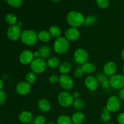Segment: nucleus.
<instances>
[{
    "instance_id": "5701e85b",
    "label": "nucleus",
    "mask_w": 124,
    "mask_h": 124,
    "mask_svg": "<svg viewBox=\"0 0 124 124\" xmlns=\"http://www.w3.org/2000/svg\"><path fill=\"white\" fill-rule=\"evenodd\" d=\"M47 64L51 69H56L60 65V61L56 57H52L48 59Z\"/></svg>"
},
{
    "instance_id": "de8ad7c7",
    "label": "nucleus",
    "mask_w": 124,
    "mask_h": 124,
    "mask_svg": "<svg viewBox=\"0 0 124 124\" xmlns=\"http://www.w3.org/2000/svg\"><path fill=\"white\" fill-rule=\"evenodd\" d=\"M122 71H123V73L124 74V65L123 67V69H122Z\"/></svg>"
},
{
    "instance_id": "e433bc0d",
    "label": "nucleus",
    "mask_w": 124,
    "mask_h": 124,
    "mask_svg": "<svg viewBox=\"0 0 124 124\" xmlns=\"http://www.w3.org/2000/svg\"><path fill=\"white\" fill-rule=\"evenodd\" d=\"M84 71L82 70V69H78L74 72V76L77 78H81L84 75Z\"/></svg>"
},
{
    "instance_id": "72a5a7b5",
    "label": "nucleus",
    "mask_w": 124,
    "mask_h": 124,
    "mask_svg": "<svg viewBox=\"0 0 124 124\" xmlns=\"http://www.w3.org/2000/svg\"><path fill=\"white\" fill-rule=\"evenodd\" d=\"M7 99V95L4 91L0 90V105H2L6 102Z\"/></svg>"
},
{
    "instance_id": "ea45409f",
    "label": "nucleus",
    "mask_w": 124,
    "mask_h": 124,
    "mask_svg": "<svg viewBox=\"0 0 124 124\" xmlns=\"http://www.w3.org/2000/svg\"><path fill=\"white\" fill-rule=\"evenodd\" d=\"M119 98L120 99L124 100V87L121 88L119 92Z\"/></svg>"
},
{
    "instance_id": "7ed1b4c3",
    "label": "nucleus",
    "mask_w": 124,
    "mask_h": 124,
    "mask_svg": "<svg viewBox=\"0 0 124 124\" xmlns=\"http://www.w3.org/2000/svg\"><path fill=\"white\" fill-rule=\"evenodd\" d=\"M53 50L58 54H64L70 47L69 41L64 36L56 38L53 43Z\"/></svg>"
},
{
    "instance_id": "bb28decb",
    "label": "nucleus",
    "mask_w": 124,
    "mask_h": 124,
    "mask_svg": "<svg viewBox=\"0 0 124 124\" xmlns=\"http://www.w3.org/2000/svg\"><path fill=\"white\" fill-rule=\"evenodd\" d=\"M5 20H6V23L9 24L10 25H13L16 24L18 19H17V17L15 15H14L13 13H8L6 16Z\"/></svg>"
},
{
    "instance_id": "4468645a",
    "label": "nucleus",
    "mask_w": 124,
    "mask_h": 124,
    "mask_svg": "<svg viewBox=\"0 0 124 124\" xmlns=\"http://www.w3.org/2000/svg\"><path fill=\"white\" fill-rule=\"evenodd\" d=\"M117 65L113 61H108L104 65L103 70L107 76H112L115 75L117 71Z\"/></svg>"
},
{
    "instance_id": "393cba45",
    "label": "nucleus",
    "mask_w": 124,
    "mask_h": 124,
    "mask_svg": "<svg viewBox=\"0 0 124 124\" xmlns=\"http://www.w3.org/2000/svg\"><path fill=\"white\" fill-rule=\"evenodd\" d=\"M51 36H53L54 38H59L60 37L61 33V29H59V27L56 26V25H53L50 27L49 30H48Z\"/></svg>"
},
{
    "instance_id": "ddd939ff",
    "label": "nucleus",
    "mask_w": 124,
    "mask_h": 124,
    "mask_svg": "<svg viewBox=\"0 0 124 124\" xmlns=\"http://www.w3.org/2000/svg\"><path fill=\"white\" fill-rule=\"evenodd\" d=\"M80 32L77 28L70 27L65 32V37L69 41H75L79 39Z\"/></svg>"
},
{
    "instance_id": "a19ab883",
    "label": "nucleus",
    "mask_w": 124,
    "mask_h": 124,
    "mask_svg": "<svg viewBox=\"0 0 124 124\" xmlns=\"http://www.w3.org/2000/svg\"><path fill=\"white\" fill-rule=\"evenodd\" d=\"M71 95H72L73 98L74 99H77V98H79V93L78 92H74L73 93L71 94Z\"/></svg>"
},
{
    "instance_id": "9b49d317",
    "label": "nucleus",
    "mask_w": 124,
    "mask_h": 124,
    "mask_svg": "<svg viewBox=\"0 0 124 124\" xmlns=\"http://www.w3.org/2000/svg\"><path fill=\"white\" fill-rule=\"evenodd\" d=\"M35 59L33 56V52L29 50H25L21 53L19 59L20 62L23 65H28L31 64Z\"/></svg>"
},
{
    "instance_id": "412c9836",
    "label": "nucleus",
    "mask_w": 124,
    "mask_h": 124,
    "mask_svg": "<svg viewBox=\"0 0 124 124\" xmlns=\"http://www.w3.org/2000/svg\"><path fill=\"white\" fill-rule=\"evenodd\" d=\"M39 52L40 53L41 58L42 59H46L49 57L51 53V49L48 46H42L40 47L39 49Z\"/></svg>"
},
{
    "instance_id": "1a4fd4ad",
    "label": "nucleus",
    "mask_w": 124,
    "mask_h": 124,
    "mask_svg": "<svg viewBox=\"0 0 124 124\" xmlns=\"http://www.w3.org/2000/svg\"><path fill=\"white\" fill-rule=\"evenodd\" d=\"M111 87L115 89H121L124 87V76L122 75H114L109 79Z\"/></svg>"
},
{
    "instance_id": "a878e982",
    "label": "nucleus",
    "mask_w": 124,
    "mask_h": 124,
    "mask_svg": "<svg viewBox=\"0 0 124 124\" xmlns=\"http://www.w3.org/2000/svg\"><path fill=\"white\" fill-rule=\"evenodd\" d=\"M110 113L111 112H110L107 110L106 107H105L104 108V110H103V112L102 113L101 116V121L103 122H104V123H107V122H108L110 121V120L111 118V115Z\"/></svg>"
},
{
    "instance_id": "423d86ee",
    "label": "nucleus",
    "mask_w": 124,
    "mask_h": 124,
    "mask_svg": "<svg viewBox=\"0 0 124 124\" xmlns=\"http://www.w3.org/2000/svg\"><path fill=\"white\" fill-rule=\"evenodd\" d=\"M121 101L119 97L111 96L108 99L106 108L110 112H116L121 108Z\"/></svg>"
},
{
    "instance_id": "4be33fe9",
    "label": "nucleus",
    "mask_w": 124,
    "mask_h": 124,
    "mask_svg": "<svg viewBox=\"0 0 124 124\" xmlns=\"http://www.w3.org/2000/svg\"><path fill=\"white\" fill-rule=\"evenodd\" d=\"M38 39L43 42H47L50 39L51 35L49 31L46 30H42L38 33Z\"/></svg>"
},
{
    "instance_id": "8fccbe9b",
    "label": "nucleus",
    "mask_w": 124,
    "mask_h": 124,
    "mask_svg": "<svg viewBox=\"0 0 124 124\" xmlns=\"http://www.w3.org/2000/svg\"><path fill=\"white\" fill-rule=\"evenodd\" d=\"M105 124H112V123H106Z\"/></svg>"
},
{
    "instance_id": "c85d7f7f",
    "label": "nucleus",
    "mask_w": 124,
    "mask_h": 124,
    "mask_svg": "<svg viewBox=\"0 0 124 124\" xmlns=\"http://www.w3.org/2000/svg\"><path fill=\"white\" fill-rule=\"evenodd\" d=\"M73 105L74 108L76 110H80L83 108L85 105V104L82 99H79V98H77V99H74Z\"/></svg>"
},
{
    "instance_id": "c9c22d12",
    "label": "nucleus",
    "mask_w": 124,
    "mask_h": 124,
    "mask_svg": "<svg viewBox=\"0 0 124 124\" xmlns=\"http://www.w3.org/2000/svg\"><path fill=\"white\" fill-rule=\"evenodd\" d=\"M59 77H58L56 75H52L50 76L49 77V81L50 83L52 84H56L58 82H59Z\"/></svg>"
},
{
    "instance_id": "58836bf2",
    "label": "nucleus",
    "mask_w": 124,
    "mask_h": 124,
    "mask_svg": "<svg viewBox=\"0 0 124 124\" xmlns=\"http://www.w3.org/2000/svg\"><path fill=\"white\" fill-rule=\"evenodd\" d=\"M101 85L103 88H105V89H106V88H108L109 87L111 86L110 85V81H109L108 80H107V81H104L103 82H102Z\"/></svg>"
},
{
    "instance_id": "0eeeda50",
    "label": "nucleus",
    "mask_w": 124,
    "mask_h": 124,
    "mask_svg": "<svg viewBox=\"0 0 124 124\" xmlns=\"http://www.w3.org/2000/svg\"><path fill=\"white\" fill-rule=\"evenodd\" d=\"M20 27L19 25H10L8 28L7 31V35L10 40L13 41H17L21 38V35Z\"/></svg>"
},
{
    "instance_id": "a18cd8bd",
    "label": "nucleus",
    "mask_w": 124,
    "mask_h": 124,
    "mask_svg": "<svg viewBox=\"0 0 124 124\" xmlns=\"http://www.w3.org/2000/svg\"><path fill=\"white\" fill-rule=\"evenodd\" d=\"M121 56H122V58L123 59V60L124 61V48L123 49V50H122V53H121Z\"/></svg>"
},
{
    "instance_id": "f257e3e1",
    "label": "nucleus",
    "mask_w": 124,
    "mask_h": 124,
    "mask_svg": "<svg viewBox=\"0 0 124 124\" xmlns=\"http://www.w3.org/2000/svg\"><path fill=\"white\" fill-rule=\"evenodd\" d=\"M84 19L83 15L76 10L70 11L67 16V21L71 27L78 28L83 25Z\"/></svg>"
},
{
    "instance_id": "b1692460",
    "label": "nucleus",
    "mask_w": 124,
    "mask_h": 124,
    "mask_svg": "<svg viewBox=\"0 0 124 124\" xmlns=\"http://www.w3.org/2000/svg\"><path fill=\"white\" fill-rule=\"evenodd\" d=\"M72 120L67 115H62L58 117L56 121L57 124H72Z\"/></svg>"
},
{
    "instance_id": "c03bdc74",
    "label": "nucleus",
    "mask_w": 124,
    "mask_h": 124,
    "mask_svg": "<svg viewBox=\"0 0 124 124\" xmlns=\"http://www.w3.org/2000/svg\"><path fill=\"white\" fill-rule=\"evenodd\" d=\"M2 79L4 80H6L8 79V75H2Z\"/></svg>"
},
{
    "instance_id": "37998d69",
    "label": "nucleus",
    "mask_w": 124,
    "mask_h": 124,
    "mask_svg": "<svg viewBox=\"0 0 124 124\" xmlns=\"http://www.w3.org/2000/svg\"><path fill=\"white\" fill-rule=\"evenodd\" d=\"M3 86H4L3 81H2V79H0V90L2 89V87H3Z\"/></svg>"
},
{
    "instance_id": "f3484780",
    "label": "nucleus",
    "mask_w": 124,
    "mask_h": 124,
    "mask_svg": "<svg viewBox=\"0 0 124 124\" xmlns=\"http://www.w3.org/2000/svg\"><path fill=\"white\" fill-rule=\"evenodd\" d=\"M38 108L42 112H47L50 110V104L49 101L46 99H41L39 101Z\"/></svg>"
},
{
    "instance_id": "6ab92c4d",
    "label": "nucleus",
    "mask_w": 124,
    "mask_h": 124,
    "mask_svg": "<svg viewBox=\"0 0 124 124\" xmlns=\"http://www.w3.org/2000/svg\"><path fill=\"white\" fill-rule=\"evenodd\" d=\"M81 69L83 70L84 73H94L96 70V65H94L93 63L87 62L82 64V68H81Z\"/></svg>"
},
{
    "instance_id": "aec40b11",
    "label": "nucleus",
    "mask_w": 124,
    "mask_h": 124,
    "mask_svg": "<svg viewBox=\"0 0 124 124\" xmlns=\"http://www.w3.org/2000/svg\"><path fill=\"white\" fill-rule=\"evenodd\" d=\"M71 64L67 61L63 62L59 67V71L61 73H62V75H67L71 71Z\"/></svg>"
},
{
    "instance_id": "f704fd0d",
    "label": "nucleus",
    "mask_w": 124,
    "mask_h": 124,
    "mask_svg": "<svg viewBox=\"0 0 124 124\" xmlns=\"http://www.w3.org/2000/svg\"><path fill=\"white\" fill-rule=\"evenodd\" d=\"M96 79H97V80L98 81V82H101V83L103 82L104 81L108 80L107 77V76L104 73V74L103 73L98 74V75H97V76H96Z\"/></svg>"
},
{
    "instance_id": "09e8293b",
    "label": "nucleus",
    "mask_w": 124,
    "mask_h": 124,
    "mask_svg": "<svg viewBox=\"0 0 124 124\" xmlns=\"http://www.w3.org/2000/svg\"><path fill=\"white\" fill-rule=\"evenodd\" d=\"M53 1H61V0H53Z\"/></svg>"
},
{
    "instance_id": "cd10ccee",
    "label": "nucleus",
    "mask_w": 124,
    "mask_h": 124,
    "mask_svg": "<svg viewBox=\"0 0 124 124\" xmlns=\"http://www.w3.org/2000/svg\"><path fill=\"white\" fill-rule=\"evenodd\" d=\"M97 19L93 15H89L88 16L86 17L84 19V21L83 25L85 26H88V25H93V24H95L96 22Z\"/></svg>"
},
{
    "instance_id": "2f4dec72",
    "label": "nucleus",
    "mask_w": 124,
    "mask_h": 124,
    "mask_svg": "<svg viewBox=\"0 0 124 124\" xmlns=\"http://www.w3.org/2000/svg\"><path fill=\"white\" fill-rule=\"evenodd\" d=\"M7 3L13 7H18L23 4V0H6Z\"/></svg>"
},
{
    "instance_id": "f03ea898",
    "label": "nucleus",
    "mask_w": 124,
    "mask_h": 124,
    "mask_svg": "<svg viewBox=\"0 0 124 124\" xmlns=\"http://www.w3.org/2000/svg\"><path fill=\"white\" fill-rule=\"evenodd\" d=\"M21 41L28 46H34L38 39V33L33 30H24L21 35Z\"/></svg>"
},
{
    "instance_id": "39448f33",
    "label": "nucleus",
    "mask_w": 124,
    "mask_h": 124,
    "mask_svg": "<svg viewBox=\"0 0 124 124\" xmlns=\"http://www.w3.org/2000/svg\"><path fill=\"white\" fill-rule=\"evenodd\" d=\"M74 101L71 94L66 91H63L59 93L58 96V102L61 106L63 107H69L71 106Z\"/></svg>"
},
{
    "instance_id": "79ce46f5",
    "label": "nucleus",
    "mask_w": 124,
    "mask_h": 124,
    "mask_svg": "<svg viewBox=\"0 0 124 124\" xmlns=\"http://www.w3.org/2000/svg\"><path fill=\"white\" fill-rule=\"evenodd\" d=\"M33 56L34 58H39V57H41L40 53L39 52V51H36V52H33Z\"/></svg>"
},
{
    "instance_id": "2eb2a0df",
    "label": "nucleus",
    "mask_w": 124,
    "mask_h": 124,
    "mask_svg": "<svg viewBox=\"0 0 124 124\" xmlns=\"http://www.w3.org/2000/svg\"><path fill=\"white\" fill-rule=\"evenodd\" d=\"M85 85L90 91H94L98 88L99 82L96 78L93 76H88L85 79Z\"/></svg>"
},
{
    "instance_id": "9d476101",
    "label": "nucleus",
    "mask_w": 124,
    "mask_h": 124,
    "mask_svg": "<svg viewBox=\"0 0 124 124\" xmlns=\"http://www.w3.org/2000/svg\"><path fill=\"white\" fill-rule=\"evenodd\" d=\"M59 83L61 87L65 90H70L73 87V81L67 75H61L59 76Z\"/></svg>"
},
{
    "instance_id": "a211bd4d",
    "label": "nucleus",
    "mask_w": 124,
    "mask_h": 124,
    "mask_svg": "<svg viewBox=\"0 0 124 124\" xmlns=\"http://www.w3.org/2000/svg\"><path fill=\"white\" fill-rule=\"evenodd\" d=\"M71 120L74 124H81L84 121L85 116L82 112L77 111L72 115Z\"/></svg>"
},
{
    "instance_id": "c756f323",
    "label": "nucleus",
    "mask_w": 124,
    "mask_h": 124,
    "mask_svg": "<svg viewBox=\"0 0 124 124\" xmlns=\"http://www.w3.org/2000/svg\"><path fill=\"white\" fill-rule=\"evenodd\" d=\"M25 79H26L27 82H29L30 84H33L36 79V74L33 72V71L28 72L27 73L26 76H25Z\"/></svg>"
},
{
    "instance_id": "f8f14e48",
    "label": "nucleus",
    "mask_w": 124,
    "mask_h": 124,
    "mask_svg": "<svg viewBox=\"0 0 124 124\" xmlns=\"http://www.w3.org/2000/svg\"><path fill=\"white\" fill-rule=\"evenodd\" d=\"M31 89V84L27 81H21L16 86V92L19 95H27L30 93Z\"/></svg>"
},
{
    "instance_id": "dca6fc26",
    "label": "nucleus",
    "mask_w": 124,
    "mask_h": 124,
    "mask_svg": "<svg viewBox=\"0 0 124 124\" xmlns=\"http://www.w3.org/2000/svg\"><path fill=\"white\" fill-rule=\"evenodd\" d=\"M18 119L22 123L27 124L32 121L33 116V114L30 111H23L19 115Z\"/></svg>"
},
{
    "instance_id": "20e7f679",
    "label": "nucleus",
    "mask_w": 124,
    "mask_h": 124,
    "mask_svg": "<svg viewBox=\"0 0 124 124\" xmlns=\"http://www.w3.org/2000/svg\"><path fill=\"white\" fill-rule=\"evenodd\" d=\"M47 64L44 59L41 58H35L30 64L31 71L35 74H41L46 70Z\"/></svg>"
},
{
    "instance_id": "49530a36",
    "label": "nucleus",
    "mask_w": 124,
    "mask_h": 124,
    "mask_svg": "<svg viewBox=\"0 0 124 124\" xmlns=\"http://www.w3.org/2000/svg\"><path fill=\"white\" fill-rule=\"evenodd\" d=\"M47 124H57L54 123V122H48Z\"/></svg>"
},
{
    "instance_id": "4c0bfd02",
    "label": "nucleus",
    "mask_w": 124,
    "mask_h": 124,
    "mask_svg": "<svg viewBox=\"0 0 124 124\" xmlns=\"http://www.w3.org/2000/svg\"><path fill=\"white\" fill-rule=\"evenodd\" d=\"M119 124H124V113L119 114L117 118Z\"/></svg>"
},
{
    "instance_id": "473e14b6",
    "label": "nucleus",
    "mask_w": 124,
    "mask_h": 124,
    "mask_svg": "<svg viewBox=\"0 0 124 124\" xmlns=\"http://www.w3.org/2000/svg\"><path fill=\"white\" fill-rule=\"evenodd\" d=\"M46 122V119L42 115H38L34 119L35 124H45Z\"/></svg>"
},
{
    "instance_id": "7c9ffc66",
    "label": "nucleus",
    "mask_w": 124,
    "mask_h": 124,
    "mask_svg": "<svg viewBox=\"0 0 124 124\" xmlns=\"http://www.w3.org/2000/svg\"><path fill=\"white\" fill-rule=\"evenodd\" d=\"M96 4L101 8H105L109 6V0H96Z\"/></svg>"
},
{
    "instance_id": "6e6552de",
    "label": "nucleus",
    "mask_w": 124,
    "mask_h": 124,
    "mask_svg": "<svg viewBox=\"0 0 124 124\" xmlns=\"http://www.w3.org/2000/svg\"><path fill=\"white\" fill-rule=\"evenodd\" d=\"M74 58L76 62L82 65L87 62L88 59V53L84 48H79L74 53Z\"/></svg>"
}]
</instances>
